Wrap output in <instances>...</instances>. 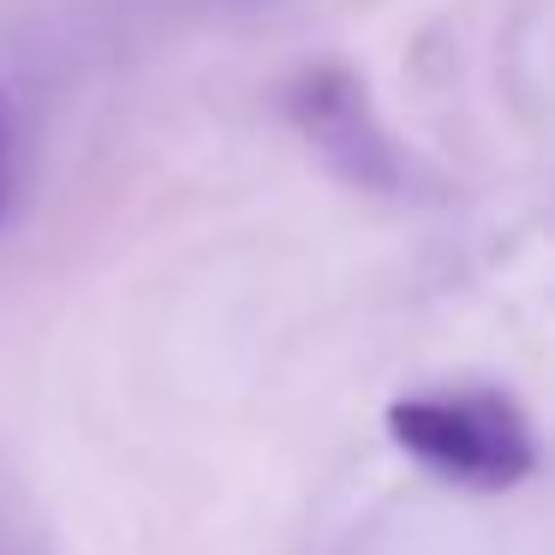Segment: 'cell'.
Here are the masks:
<instances>
[{"mask_svg": "<svg viewBox=\"0 0 555 555\" xmlns=\"http://www.w3.org/2000/svg\"><path fill=\"white\" fill-rule=\"evenodd\" d=\"M0 197H7V185H0Z\"/></svg>", "mask_w": 555, "mask_h": 555, "instance_id": "obj_3", "label": "cell"}, {"mask_svg": "<svg viewBox=\"0 0 555 555\" xmlns=\"http://www.w3.org/2000/svg\"><path fill=\"white\" fill-rule=\"evenodd\" d=\"M287 120L311 138V150L340 180L364 185V192H406V180H412L406 156L388 138V126L376 120L371 90L347 66H311V73L293 78Z\"/></svg>", "mask_w": 555, "mask_h": 555, "instance_id": "obj_2", "label": "cell"}, {"mask_svg": "<svg viewBox=\"0 0 555 555\" xmlns=\"http://www.w3.org/2000/svg\"><path fill=\"white\" fill-rule=\"evenodd\" d=\"M388 436L460 490H514L538 472V436L502 388H418L388 406Z\"/></svg>", "mask_w": 555, "mask_h": 555, "instance_id": "obj_1", "label": "cell"}]
</instances>
